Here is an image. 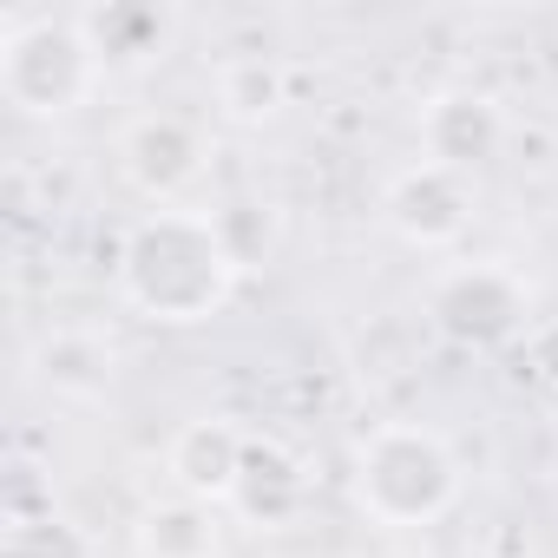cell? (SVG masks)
<instances>
[{
  "label": "cell",
  "mask_w": 558,
  "mask_h": 558,
  "mask_svg": "<svg viewBox=\"0 0 558 558\" xmlns=\"http://www.w3.org/2000/svg\"><path fill=\"white\" fill-rule=\"evenodd\" d=\"M119 158H125V171H132L138 191L171 197V191H184L204 171V132L191 119H178V112H151V119H132L125 125Z\"/></svg>",
  "instance_id": "cell-6"
},
{
  "label": "cell",
  "mask_w": 558,
  "mask_h": 558,
  "mask_svg": "<svg viewBox=\"0 0 558 558\" xmlns=\"http://www.w3.org/2000/svg\"><path fill=\"white\" fill-rule=\"evenodd\" d=\"M230 506H236L243 519H256V525H283V519L303 506V466L276 447V440H250Z\"/></svg>",
  "instance_id": "cell-9"
},
{
  "label": "cell",
  "mask_w": 558,
  "mask_h": 558,
  "mask_svg": "<svg viewBox=\"0 0 558 558\" xmlns=\"http://www.w3.org/2000/svg\"><path fill=\"white\" fill-rule=\"evenodd\" d=\"M217 106H223L230 119H269L276 106H283V73H276V60H263V53L223 60V73H217Z\"/></svg>",
  "instance_id": "cell-13"
},
{
  "label": "cell",
  "mask_w": 558,
  "mask_h": 558,
  "mask_svg": "<svg viewBox=\"0 0 558 558\" xmlns=\"http://www.w3.org/2000/svg\"><path fill=\"white\" fill-rule=\"evenodd\" d=\"M460 466L427 427H375L355 453V499L381 525H427L453 506Z\"/></svg>",
  "instance_id": "cell-2"
},
{
  "label": "cell",
  "mask_w": 558,
  "mask_h": 558,
  "mask_svg": "<svg viewBox=\"0 0 558 558\" xmlns=\"http://www.w3.org/2000/svg\"><path fill=\"white\" fill-rule=\"evenodd\" d=\"M532 362H538L545 381H558V329H538L532 336Z\"/></svg>",
  "instance_id": "cell-15"
},
{
  "label": "cell",
  "mask_w": 558,
  "mask_h": 558,
  "mask_svg": "<svg viewBox=\"0 0 558 558\" xmlns=\"http://www.w3.org/2000/svg\"><path fill=\"white\" fill-rule=\"evenodd\" d=\"M145 558H217V519L204 499H165L138 519Z\"/></svg>",
  "instance_id": "cell-11"
},
{
  "label": "cell",
  "mask_w": 558,
  "mask_h": 558,
  "mask_svg": "<svg viewBox=\"0 0 558 558\" xmlns=\"http://www.w3.org/2000/svg\"><path fill=\"white\" fill-rule=\"evenodd\" d=\"M99 80V53L86 40L80 21H53V14H34V21H14L8 40H0V93H8L21 112H73Z\"/></svg>",
  "instance_id": "cell-3"
},
{
  "label": "cell",
  "mask_w": 558,
  "mask_h": 558,
  "mask_svg": "<svg viewBox=\"0 0 558 558\" xmlns=\"http://www.w3.org/2000/svg\"><path fill=\"white\" fill-rule=\"evenodd\" d=\"M506 138L499 125V106L486 93H440L427 112H421V145H427V165H447V171H473L480 158H493Z\"/></svg>",
  "instance_id": "cell-7"
},
{
  "label": "cell",
  "mask_w": 558,
  "mask_h": 558,
  "mask_svg": "<svg viewBox=\"0 0 558 558\" xmlns=\"http://www.w3.org/2000/svg\"><path fill=\"white\" fill-rule=\"evenodd\" d=\"M99 66H138L165 47V14L158 8H106V14H80Z\"/></svg>",
  "instance_id": "cell-12"
},
{
  "label": "cell",
  "mask_w": 558,
  "mask_h": 558,
  "mask_svg": "<svg viewBox=\"0 0 558 558\" xmlns=\"http://www.w3.org/2000/svg\"><path fill=\"white\" fill-rule=\"evenodd\" d=\"M243 453L250 440L223 421H191L178 440H171V473L184 486V499H230L236 493V473H243Z\"/></svg>",
  "instance_id": "cell-8"
},
{
  "label": "cell",
  "mask_w": 558,
  "mask_h": 558,
  "mask_svg": "<svg viewBox=\"0 0 558 558\" xmlns=\"http://www.w3.org/2000/svg\"><path fill=\"white\" fill-rule=\"evenodd\" d=\"M388 217H395V230H401L408 243H421V250L453 243V236L466 230V217H473L466 171H447V165H427V158H421L414 171L395 178V191H388Z\"/></svg>",
  "instance_id": "cell-5"
},
{
  "label": "cell",
  "mask_w": 558,
  "mask_h": 558,
  "mask_svg": "<svg viewBox=\"0 0 558 558\" xmlns=\"http://www.w3.org/2000/svg\"><path fill=\"white\" fill-rule=\"evenodd\" d=\"M34 362H40V381L53 395H66V401H93L112 381V349L93 329H53Z\"/></svg>",
  "instance_id": "cell-10"
},
{
  "label": "cell",
  "mask_w": 558,
  "mask_h": 558,
  "mask_svg": "<svg viewBox=\"0 0 558 558\" xmlns=\"http://www.w3.org/2000/svg\"><path fill=\"white\" fill-rule=\"evenodd\" d=\"M8 558H93V538L73 519L40 512V519H14L8 525Z\"/></svg>",
  "instance_id": "cell-14"
},
{
  "label": "cell",
  "mask_w": 558,
  "mask_h": 558,
  "mask_svg": "<svg viewBox=\"0 0 558 558\" xmlns=\"http://www.w3.org/2000/svg\"><path fill=\"white\" fill-rule=\"evenodd\" d=\"M236 256L217 230V217L158 210L145 217L119 250V283L151 323H204L236 290Z\"/></svg>",
  "instance_id": "cell-1"
},
{
  "label": "cell",
  "mask_w": 558,
  "mask_h": 558,
  "mask_svg": "<svg viewBox=\"0 0 558 558\" xmlns=\"http://www.w3.org/2000/svg\"><path fill=\"white\" fill-rule=\"evenodd\" d=\"M434 323L466 349H499L525 329V283L499 263H466V269L440 276Z\"/></svg>",
  "instance_id": "cell-4"
}]
</instances>
